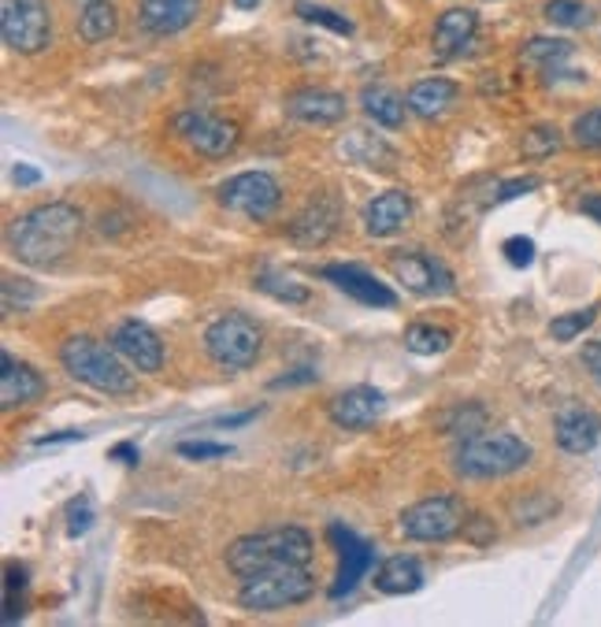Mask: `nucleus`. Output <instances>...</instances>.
Returning <instances> with one entry per match:
<instances>
[{
  "label": "nucleus",
  "mask_w": 601,
  "mask_h": 627,
  "mask_svg": "<svg viewBox=\"0 0 601 627\" xmlns=\"http://www.w3.org/2000/svg\"><path fill=\"white\" fill-rule=\"evenodd\" d=\"M60 364L74 382L97 390V394L130 398L138 390L134 368L119 357L116 345H105L90 339V334H71V339L60 345Z\"/></svg>",
  "instance_id": "nucleus-2"
},
{
  "label": "nucleus",
  "mask_w": 601,
  "mask_h": 627,
  "mask_svg": "<svg viewBox=\"0 0 601 627\" xmlns=\"http://www.w3.org/2000/svg\"><path fill=\"white\" fill-rule=\"evenodd\" d=\"M178 457H186V461H223V457H231V446L190 438V442H178Z\"/></svg>",
  "instance_id": "nucleus-38"
},
{
  "label": "nucleus",
  "mask_w": 601,
  "mask_h": 627,
  "mask_svg": "<svg viewBox=\"0 0 601 627\" xmlns=\"http://www.w3.org/2000/svg\"><path fill=\"white\" fill-rule=\"evenodd\" d=\"M12 179H15V186H37V182H42V171L31 167V164H19L12 171Z\"/></svg>",
  "instance_id": "nucleus-46"
},
{
  "label": "nucleus",
  "mask_w": 601,
  "mask_h": 627,
  "mask_svg": "<svg viewBox=\"0 0 601 627\" xmlns=\"http://www.w3.org/2000/svg\"><path fill=\"white\" fill-rule=\"evenodd\" d=\"M531 190H539V179H512V182H497V190H494V198H486V204H502V201H512V198H520V193H531Z\"/></svg>",
  "instance_id": "nucleus-41"
},
{
  "label": "nucleus",
  "mask_w": 601,
  "mask_h": 627,
  "mask_svg": "<svg viewBox=\"0 0 601 627\" xmlns=\"http://www.w3.org/2000/svg\"><path fill=\"white\" fill-rule=\"evenodd\" d=\"M475 31H479V15L472 8H449L435 23V52L443 56V60H453V56H460L475 42Z\"/></svg>",
  "instance_id": "nucleus-22"
},
{
  "label": "nucleus",
  "mask_w": 601,
  "mask_h": 627,
  "mask_svg": "<svg viewBox=\"0 0 601 627\" xmlns=\"http://www.w3.org/2000/svg\"><path fill=\"white\" fill-rule=\"evenodd\" d=\"M201 0H142L138 4V26L149 37H175L197 23Z\"/></svg>",
  "instance_id": "nucleus-17"
},
{
  "label": "nucleus",
  "mask_w": 601,
  "mask_h": 627,
  "mask_svg": "<svg viewBox=\"0 0 601 627\" xmlns=\"http://www.w3.org/2000/svg\"><path fill=\"white\" fill-rule=\"evenodd\" d=\"M486 430V409L483 405H472V401H464V405H457L453 413L443 416V435L449 438H475Z\"/></svg>",
  "instance_id": "nucleus-29"
},
{
  "label": "nucleus",
  "mask_w": 601,
  "mask_h": 627,
  "mask_svg": "<svg viewBox=\"0 0 601 627\" xmlns=\"http://www.w3.org/2000/svg\"><path fill=\"white\" fill-rule=\"evenodd\" d=\"M297 15H300V19H308V23L327 26V31H334V34H353V23H350V19L338 15V12H331V8H319V4H308V0H300V4H297Z\"/></svg>",
  "instance_id": "nucleus-37"
},
{
  "label": "nucleus",
  "mask_w": 601,
  "mask_h": 627,
  "mask_svg": "<svg viewBox=\"0 0 601 627\" xmlns=\"http://www.w3.org/2000/svg\"><path fill=\"white\" fill-rule=\"evenodd\" d=\"M598 320V305H590V308H576V312H565V316H557V320L550 323V334L557 342H576L579 334L587 331V327H594Z\"/></svg>",
  "instance_id": "nucleus-32"
},
{
  "label": "nucleus",
  "mask_w": 601,
  "mask_h": 627,
  "mask_svg": "<svg viewBox=\"0 0 601 627\" xmlns=\"http://www.w3.org/2000/svg\"><path fill=\"white\" fill-rule=\"evenodd\" d=\"M412 220V198L405 190H387L379 193V198H372L364 204V234L368 238H393V234H401L409 227Z\"/></svg>",
  "instance_id": "nucleus-20"
},
{
  "label": "nucleus",
  "mask_w": 601,
  "mask_h": 627,
  "mask_svg": "<svg viewBox=\"0 0 601 627\" xmlns=\"http://www.w3.org/2000/svg\"><path fill=\"white\" fill-rule=\"evenodd\" d=\"M323 279L331 283L334 289H342L345 297H353L356 305H368V308H398V294L379 283L368 268L361 264H327L323 268Z\"/></svg>",
  "instance_id": "nucleus-16"
},
{
  "label": "nucleus",
  "mask_w": 601,
  "mask_h": 627,
  "mask_svg": "<svg viewBox=\"0 0 601 627\" xmlns=\"http://www.w3.org/2000/svg\"><path fill=\"white\" fill-rule=\"evenodd\" d=\"M338 223H342V204H338L334 193H319L294 215L290 223V241L305 249H316V246H327L334 238Z\"/></svg>",
  "instance_id": "nucleus-15"
},
{
  "label": "nucleus",
  "mask_w": 601,
  "mask_h": 627,
  "mask_svg": "<svg viewBox=\"0 0 601 627\" xmlns=\"http://www.w3.org/2000/svg\"><path fill=\"white\" fill-rule=\"evenodd\" d=\"M464 539L475 542V546H491V542L497 539V531L486 517H468L464 520Z\"/></svg>",
  "instance_id": "nucleus-42"
},
{
  "label": "nucleus",
  "mask_w": 601,
  "mask_h": 627,
  "mask_svg": "<svg viewBox=\"0 0 601 627\" xmlns=\"http://www.w3.org/2000/svg\"><path fill=\"white\" fill-rule=\"evenodd\" d=\"M82 227H86V215L79 212V204L71 201L37 204V209L12 220L8 249H12L15 260H23L31 268H52L79 246Z\"/></svg>",
  "instance_id": "nucleus-1"
},
{
  "label": "nucleus",
  "mask_w": 601,
  "mask_h": 627,
  "mask_svg": "<svg viewBox=\"0 0 601 627\" xmlns=\"http://www.w3.org/2000/svg\"><path fill=\"white\" fill-rule=\"evenodd\" d=\"M252 419H257V409L238 413V416H220V419H215V427H241V424H252Z\"/></svg>",
  "instance_id": "nucleus-47"
},
{
  "label": "nucleus",
  "mask_w": 601,
  "mask_h": 627,
  "mask_svg": "<svg viewBox=\"0 0 601 627\" xmlns=\"http://www.w3.org/2000/svg\"><path fill=\"white\" fill-rule=\"evenodd\" d=\"M327 539H331L334 554H338V572L331 583V602H342L345 594H353L361 587V579L372 576L375 568V549L372 542H364L356 531H350L345 523H331L327 528Z\"/></svg>",
  "instance_id": "nucleus-12"
},
{
  "label": "nucleus",
  "mask_w": 601,
  "mask_h": 627,
  "mask_svg": "<svg viewBox=\"0 0 601 627\" xmlns=\"http://www.w3.org/2000/svg\"><path fill=\"white\" fill-rule=\"evenodd\" d=\"M264 334L241 312H227L204 327V353L223 371H249L260 360Z\"/></svg>",
  "instance_id": "nucleus-6"
},
{
  "label": "nucleus",
  "mask_w": 601,
  "mask_h": 627,
  "mask_svg": "<svg viewBox=\"0 0 601 627\" xmlns=\"http://www.w3.org/2000/svg\"><path fill=\"white\" fill-rule=\"evenodd\" d=\"M338 153L361 167H379V171H393V164H398V153H393L382 138L368 134V130H350V134L338 142Z\"/></svg>",
  "instance_id": "nucleus-25"
},
{
  "label": "nucleus",
  "mask_w": 601,
  "mask_h": 627,
  "mask_svg": "<svg viewBox=\"0 0 601 627\" xmlns=\"http://www.w3.org/2000/svg\"><path fill=\"white\" fill-rule=\"evenodd\" d=\"M111 461H119V464H138L142 461V449H138L134 442H119V446H111Z\"/></svg>",
  "instance_id": "nucleus-44"
},
{
  "label": "nucleus",
  "mask_w": 601,
  "mask_h": 627,
  "mask_svg": "<svg viewBox=\"0 0 601 627\" xmlns=\"http://www.w3.org/2000/svg\"><path fill=\"white\" fill-rule=\"evenodd\" d=\"M119 31V12L111 0H90L79 12V37L86 45H101L108 42L111 34Z\"/></svg>",
  "instance_id": "nucleus-27"
},
{
  "label": "nucleus",
  "mask_w": 601,
  "mask_h": 627,
  "mask_svg": "<svg viewBox=\"0 0 601 627\" xmlns=\"http://www.w3.org/2000/svg\"><path fill=\"white\" fill-rule=\"evenodd\" d=\"M252 283H257L260 294L275 297V301H283V305H305V301H308V286H305V283H297V279H294V275H286V271L260 268Z\"/></svg>",
  "instance_id": "nucleus-28"
},
{
  "label": "nucleus",
  "mask_w": 601,
  "mask_h": 627,
  "mask_svg": "<svg viewBox=\"0 0 601 627\" xmlns=\"http://www.w3.org/2000/svg\"><path fill=\"white\" fill-rule=\"evenodd\" d=\"M0 409L12 413V409H23V405H34L37 398L45 394V379L37 376L31 364L15 360L12 353L0 357Z\"/></svg>",
  "instance_id": "nucleus-21"
},
{
  "label": "nucleus",
  "mask_w": 601,
  "mask_h": 627,
  "mask_svg": "<svg viewBox=\"0 0 601 627\" xmlns=\"http://www.w3.org/2000/svg\"><path fill=\"white\" fill-rule=\"evenodd\" d=\"M546 19L553 26H565V31H584V26H590V8L584 4V0H550L546 4Z\"/></svg>",
  "instance_id": "nucleus-31"
},
{
  "label": "nucleus",
  "mask_w": 601,
  "mask_h": 627,
  "mask_svg": "<svg viewBox=\"0 0 601 627\" xmlns=\"http://www.w3.org/2000/svg\"><path fill=\"white\" fill-rule=\"evenodd\" d=\"M584 364L590 368V376H594V382L601 387V342H590L584 350Z\"/></svg>",
  "instance_id": "nucleus-45"
},
{
  "label": "nucleus",
  "mask_w": 601,
  "mask_h": 627,
  "mask_svg": "<svg viewBox=\"0 0 601 627\" xmlns=\"http://www.w3.org/2000/svg\"><path fill=\"white\" fill-rule=\"evenodd\" d=\"M531 446L512 430H483L464 438L453 453V472L460 480H505L531 464Z\"/></svg>",
  "instance_id": "nucleus-4"
},
{
  "label": "nucleus",
  "mask_w": 601,
  "mask_h": 627,
  "mask_svg": "<svg viewBox=\"0 0 601 627\" xmlns=\"http://www.w3.org/2000/svg\"><path fill=\"white\" fill-rule=\"evenodd\" d=\"M553 512H557V501L546 498V494H528V498L512 505L516 523H546Z\"/></svg>",
  "instance_id": "nucleus-35"
},
{
  "label": "nucleus",
  "mask_w": 601,
  "mask_h": 627,
  "mask_svg": "<svg viewBox=\"0 0 601 627\" xmlns=\"http://www.w3.org/2000/svg\"><path fill=\"white\" fill-rule=\"evenodd\" d=\"M571 56V42H557V37H534V42L523 45V60L528 63H561Z\"/></svg>",
  "instance_id": "nucleus-34"
},
{
  "label": "nucleus",
  "mask_w": 601,
  "mask_h": 627,
  "mask_svg": "<svg viewBox=\"0 0 601 627\" xmlns=\"http://www.w3.org/2000/svg\"><path fill=\"white\" fill-rule=\"evenodd\" d=\"M234 4H238V8H241V12H252V8H257V4H260V0H234Z\"/></svg>",
  "instance_id": "nucleus-49"
},
{
  "label": "nucleus",
  "mask_w": 601,
  "mask_h": 627,
  "mask_svg": "<svg viewBox=\"0 0 601 627\" xmlns=\"http://www.w3.org/2000/svg\"><path fill=\"white\" fill-rule=\"evenodd\" d=\"M553 438H557V446L565 449V453L584 457L601 442V416L584 405L561 409L557 419H553Z\"/></svg>",
  "instance_id": "nucleus-19"
},
{
  "label": "nucleus",
  "mask_w": 601,
  "mask_h": 627,
  "mask_svg": "<svg viewBox=\"0 0 601 627\" xmlns=\"http://www.w3.org/2000/svg\"><path fill=\"white\" fill-rule=\"evenodd\" d=\"M557 149H561V130L550 123L531 127L528 134H523V156H528V161H546Z\"/></svg>",
  "instance_id": "nucleus-33"
},
{
  "label": "nucleus",
  "mask_w": 601,
  "mask_h": 627,
  "mask_svg": "<svg viewBox=\"0 0 601 627\" xmlns=\"http://www.w3.org/2000/svg\"><path fill=\"white\" fill-rule=\"evenodd\" d=\"M316 594V576L308 565H271L252 576H241L238 605L246 613H283L305 605Z\"/></svg>",
  "instance_id": "nucleus-5"
},
{
  "label": "nucleus",
  "mask_w": 601,
  "mask_h": 627,
  "mask_svg": "<svg viewBox=\"0 0 601 627\" xmlns=\"http://www.w3.org/2000/svg\"><path fill=\"white\" fill-rule=\"evenodd\" d=\"M0 37L19 56H37L52 45V12L45 0H0Z\"/></svg>",
  "instance_id": "nucleus-8"
},
{
  "label": "nucleus",
  "mask_w": 601,
  "mask_h": 627,
  "mask_svg": "<svg viewBox=\"0 0 601 627\" xmlns=\"http://www.w3.org/2000/svg\"><path fill=\"white\" fill-rule=\"evenodd\" d=\"M449 331L443 327H431V323H412L405 331V345L416 357H435V353H446L449 350Z\"/></svg>",
  "instance_id": "nucleus-30"
},
{
  "label": "nucleus",
  "mask_w": 601,
  "mask_h": 627,
  "mask_svg": "<svg viewBox=\"0 0 601 627\" xmlns=\"http://www.w3.org/2000/svg\"><path fill=\"white\" fill-rule=\"evenodd\" d=\"M468 505L457 494H435V498H420L401 512L398 528L409 542H449L464 531Z\"/></svg>",
  "instance_id": "nucleus-7"
},
{
  "label": "nucleus",
  "mask_w": 601,
  "mask_h": 627,
  "mask_svg": "<svg viewBox=\"0 0 601 627\" xmlns=\"http://www.w3.org/2000/svg\"><path fill=\"white\" fill-rule=\"evenodd\" d=\"M313 535L297 523L286 528H268L257 535H241L227 546V568L234 576H252L271 565H313Z\"/></svg>",
  "instance_id": "nucleus-3"
},
{
  "label": "nucleus",
  "mask_w": 601,
  "mask_h": 627,
  "mask_svg": "<svg viewBox=\"0 0 601 627\" xmlns=\"http://www.w3.org/2000/svg\"><path fill=\"white\" fill-rule=\"evenodd\" d=\"M382 413H387V398H382V390L368 387V382H356V387L342 390V394L327 405L331 424L342 430H368Z\"/></svg>",
  "instance_id": "nucleus-14"
},
{
  "label": "nucleus",
  "mask_w": 601,
  "mask_h": 627,
  "mask_svg": "<svg viewBox=\"0 0 601 627\" xmlns=\"http://www.w3.org/2000/svg\"><path fill=\"white\" fill-rule=\"evenodd\" d=\"M571 142L590 153H601V108H590L571 123Z\"/></svg>",
  "instance_id": "nucleus-36"
},
{
  "label": "nucleus",
  "mask_w": 601,
  "mask_h": 627,
  "mask_svg": "<svg viewBox=\"0 0 601 627\" xmlns=\"http://www.w3.org/2000/svg\"><path fill=\"white\" fill-rule=\"evenodd\" d=\"M82 438H86V430H56V435L34 438V446L42 449V446H60V442H82Z\"/></svg>",
  "instance_id": "nucleus-43"
},
{
  "label": "nucleus",
  "mask_w": 601,
  "mask_h": 627,
  "mask_svg": "<svg viewBox=\"0 0 601 627\" xmlns=\"http://www.w3.org/2000/svg\"><path fill=\"white\" fill-rule=\"evenodd\" d=\"M579 209H584L590 220L601 223V193H590V198H584V201H579Z\"/></svg>",
  "instance_id": "nucleus-48"
},
{
  "label": "nucleus",
  "mask_w": 601,
  "mask_h": 627,
  "mask_svg": "<svg viewBox=\"0 0 601 627\" xmlns=\"http://www.w3.org/2000/svg\"><path fill=\"white\" fill-rule=\"evenodd\" d=\"M424 565L420 557L412 554H393L379 565L375 572V591L379 594H390V598H401V594H416L424 587Z\"/></svg>",
  "instance_id": "nucleus-23"
},
{
  "label": "nucleus",
  "mask_w": 601,
  "mask_h": 627,
  "mask_svg": "<svg viewBox=\"0 0 601 627\" xmlns=\"http://www.w3.org/2000/svg\"><path fill=\"white\" fill-rule=\"evenodd\" d=\"M111 345H116L119 357H123L134 371H142V376H156V371L164 368V360H167L160 334L142 320H123V323H119L116 331H111Z\"/></svg>",
  "instance_id": "nucleus-13"
},
{
  "label": "nucleus",
  "mask_w": 601,
  "mask_h": 627,
  "mask_svg": "<svg viewBox=\"0 0 601 627\" xmlns=\"http://www.w3.org/2000/svg\"><path fill=\"white\" fill-rule=\"evenodd\" d=\"M457 93H460V86L453 79H438V74H435V79H420L416 86L405 93V100H409L412 116L438 119V116H446V111L457 105Z\"/></svg>",
  "instance_id": "nucleus-24"
},
{
  "label": "nucleus",
  "mask_w": 601,
  "mask_h": 627,
  "mask_svg": "<svg viewBox=\"0 0 601 627\" xmlns=\"http://www.w3.org/2000/svg\"><path fill=\"white\" fill-rule=\"evenodd\" d=\"M286 111L297 119V123H308V127H334L345 119V105L342 93L334 90H323V86H305L297 93H290L286 97Z\"/></svg>",
  "instance_id": "nucleus-18"
},
{
  "label": "nucleus",
  "mask_w": 601,
  "mask_h": 627,
  "mask_svg": "<svg viewBox=\"0 0 601 627\" xmlns=\"http://www.w3.org/2000/svg\"><path fill=\"white\" fill-rule=\"evenodd\" d=\"M361 105H364V116H368L375 127H387V130H398L405 123V111H409V100L401 97V93H393L390 86H364Z\"/></svg>",
  "instance_id": "nucleus-26"
},
{
  "label": "nucleus",
  "mask_w": 601,
  "mask_h": 627,
  "mask_svg": "<svg viewBox=\"0 0 601 627\" xmlns=\"http://www.w3.org/2000/svg\"><path fill=\"white\" fill-rule=\"evenodd\" d=\"M82 4H90V0H82Z\"/></svg>",
  "instance_id": "nucleus-50"
},
{
  "label": "nucleus",
  "mask_w": 601,
  "mask_h": 627,
  "mask_svg": "<svg viewBox=\"0 0 601 627\" xmlns=\"http://www.w3.org/2000/svg\"><path fill=\"white\" fill-rule=\"evenodd\" d=\"M93 528V501L82 494L68 505V539H82Z\"/></svg>",
  "instance_id": "nucleus-39"
},
{
  "label": "nucleus",
  "mask_w": 601,
  "mask_h": 627,
  "mask_svg": "<svg viewBox=\"0 0 601 627\" xmlns=\"http://www.w3.org/2000/svg\"><path fill=\"white\" fill-rule=\"evenodd\" d=\"M502 252H505V260H509L512 268H531L534 264V241L531 238H505V246H502Z\"/></svg>",
  "instance_id": "nucleus-40"
},
{
  "label": "nucleus",
  "mask_w": 601,
  "mask_h": 627,
  "mask_svg": "<svg viewBox=\"0 0 601 627\" xmlns=\"http://www.w3.org/2000/svg\"><path fill=\"white\" fill-rule=\"evenodd\" d=\"M220 204L249 223H268L283 204V186L271 171H241L231 175L227 182L215 190Z\"/></svg>",
  "instance_id": "nucleus-9"
},
{
  "label": "nucleus",
  "mask_w": 601,
  "mask_h": 627,
  "mask_svg": "<svg viewBox=\"0 0 601 627\" xmlns=\"http://www.w3.org/2000/svg\"><path fill=\"white\" fill-rule=\"evenodd\" d=\"M390 275L398 279L409 294H420V297L457 294V279H453V271L446 268V260L431 257V252H424V249L393 252V257H390Z\"/></svg>",
  "instance_id": "nucleus-11"
},
{
  "label": "nucleus",
  "mask_w": 601,
  "mask_h": 627,
  "mask_svg": "<svg viewBox=\"0 0 601 627\" xmlns=\"http://www.w3.org/2000/svg\"><path fill=\"white\" fill-rule=\"evenodd\" d=\"M172 130L178 142L190 145L197 156H209V161H223V156H231L238 149V127L201 108L178 111L172 119Z\"/></svg>",
  "instance_id": "nucleus-10"
}]
</instances>
